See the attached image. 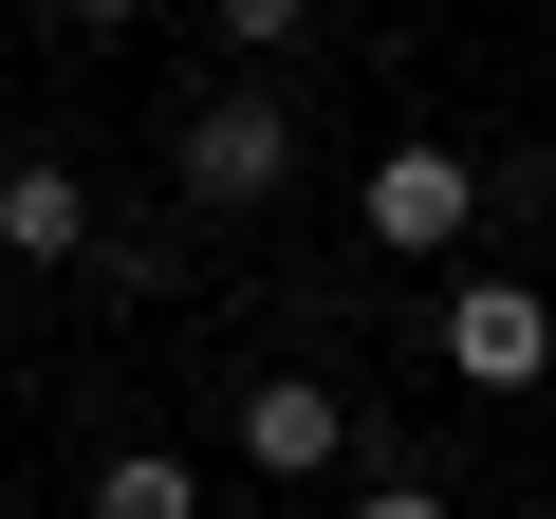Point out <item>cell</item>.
Wrapping results in <instances>:
<instances>
[{
    "instance_id": "obj_10",
    "label": "cell",
    "mask_w": 556,
    "mask_h": 519,
    "mask_svg": "<svg viewBox=\"0 0 556 519\" xmlns=\"http://www.w3.org/2000/svg\"><path fill=\"white\" fill-rule=\"evenodd\" d=\"M38 20H56V38H130L149 0H38Z\"/></svg>"
},
{
    "instance_id": "obj_8",
    "label": "cell",
    "mask_w": 556,
    "mask_h": 519,
    "mask_svg": "<svg viewBox=\"0 0 556 519\" xmlns=\"http://www.w3.org/2000/svg\"><path fill=\"white\" fill-rule=\"evenodd\" d=\"M316 38V0H223V56H298Z\"/></svg>"
},
{
    "instance_id": "obj_5",
    "label": "cell",
    "mask_w": 556,
    "mask_h": 519,
    "mask_svg": "<svg viewBox=\"0 0 556 519\" xmlns=\"http://www.w3.org/2000/svg\"><path fill=\"white\" fill-rule=\"evenodd\" d=\"M112 223H93V167H56V149H20L0 167V260H20V279H75Z\"/></svg>"
},
{
    "instance_id": "obj_2",
    "label": "cell",
    "mask_w": 556,
    "mask_h": 519,
    "mask_svg": "<svg viewBox=\"0 0 556 519\" xmlns=\"http://www.w3.org/2000/svg\"><path fill=\"white\" fill-rule=\"evenodd\" d=\"M427 371L445 390H482V408H519V390H556V279H445V316H427Z\"/></svg>"
},
{
    "instance_id": "obj_9",
    "label": "cell",
    "mask_w": 556,
    "mask_h": 519,
    "mask_svg": "<svg viewBox=\"0 0 556 519\" xmlns=\"http://www.w3.org/2000/svg\"><path fill=\"white\" fill-rule=\"evenodd\" d=\"M353 519H464V501H445V482H408V464H371V482H353Z\"/></svg>"
},
{
    "instance_id": "obj_3",
    "label": "cell",
    "mask_w": 556,
    "mask_h": 519,
    "mask_svg": "<svg viewBox=\"0 0 556 519\" xmlns=\"http://www.w3.org/2000/svg\"><path fill=\"white\" fill-rule=\"evenodd\" d=\"M482 204H501V167H464V149H371V186H353V241H390V260H464L482 241Z\"/></svg>"
},
{
    "instance_id": "obj_7",
    "label": "cell",
    "mask_w": 556,
    "mask_h": 519,
    "mask_svg": "<svg viewBox=\"0 0 556 519\" xmlns=\"http://www.w3.org/2000/svg\"><path fill=\"white\" fill-rule=\"evenodd\" d=\"M75 279H93L112 316H149V298H167V241H93V260H75Z\"/></svg>"
},
{
    "instance_id": "obj_1",
    "label": "cell",
    "mask_w": 556,
    "mask_h": 519,
    "mask_svg": "<svg viewBox=\"0 0 556 519\" xmlns=\"http://www.w3.org/2000/svg\"><path fill=\"white\" fill-rule=\"evenodd\" d=\"M167 167H186V204H204V223L278 204V186H298V93H278V75H223V93H186Z\"/></svg>"
},
{
    "instance_id": "obj_11",
    "label": "cell",
    "mask_w": 556,
    "mask_h": 519,
    "mask_svg": "<svg viewBox=\"0 0 556 519\" xmlns=\"http://www.w3.org/2000/svg\"><path fill=\"white\" fill-rule=\"evenodd\" d=\"M0 519H20V501H0Z\"/></svg>"
},
{
    "instance_id": "obj_4",
    "label": "cell",
    "mask_w": 556,
    "mask_h": 519,
    "mask_svg": "<svg viewBox=\"0 0 556 519\" xmlns=\"http://www.w3.org/2000/svg\"><path fill=\"white\" fill-rule=\"evenodd\" d=\"M241 464L260 482H334L353 464V390L334 371H241Z\"/></svg>"
},
{
    "instance_id": "obj_6",
    "label": "cell",
    "mask_w": 556,
    "mask_h": 519,
    "mask_svg": "<svg viewBox=\"0 0 556 519\" xmlns=\"http://www.w3.org/2000/svg\"><path fill=\"white\" fill-rule=\"evenodd\" d=\"M75 519H204V464H186V445H112Z\"/></svg>"
}]
</instances>
